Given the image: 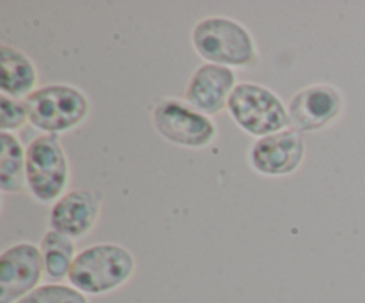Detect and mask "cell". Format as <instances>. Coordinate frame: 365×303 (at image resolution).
Returning a JSON list of instances; mask_svg holds the SVG:
<instances>
[{
	"mask_svg": "<svg viewBox=\"0 0 365 303\" xmlns=\"http://www.w3.org/2000/svg\"><path fill=\"white\" fill-rule=\"evenodd\" d=\"M235 86H237V77L232 68L205 63L189 78L185 100L200 113L214 116L227 109Z\"/></svg>",
	"mask_w": 365,
	"mask_h": 303,
	"instance_id": "cell-10",
	"label": "cell"
},
{
	"mask_svg": "<svg viewBox=\"0 0 365 303\" xmlns=\"http://www.w3.org/2000/svg\"><path fill=\"white\" fill-rule=\"evenodd\" d=\"M152 121L166 141L185 148L210 145L217 132L210 116L177 98L160 100L152 111Z\"/></svg>",
	"mask_w": 365,
	"mask_h": 303,
	"instance_id": "cell-6",
	"label": "cell"
},
{
	"mask_svg": "<svg viewBox=\"0 0 365 303\" xmlns=\"http://www.w3.org/2000/svg\"><path fill=\"white\" fill-rule=\"evenodd\" d=\"M39 250L43 255V267H45V278L52 284H61V280L70 277L71 264L77 257L73 239L50 228L43 235L39 242Z\"/></svg>",
	"mask_w": 365,
	"mask_h": 303,
	"instance_id": "cell-13",
	"label": "cell"
},
{
	"mask_svg": "<svg viewBox=\"0 0 365 303\" xmlns=\"http://www.w3.org/2000/svg\"><path fill=\"white\" fill-rule=\"evenodd\" d=\"M100 217V198L88 189H73L57 200L50 209V228L71 239H78L95 228Z\"/></svg>",
	"mask_w": 365,
	"mask_h": 303,
	"instance_id": "cell-11",
	"label": "cell"
},
{
	"mask_svg": "<svg viewBox=\"0 0 365 303\" xmlns=\"http://www.w3.org/2000/svg\"><path fill=\"white\" fill-rule=\"evenodd\" d=\"M287 111L292 128L298 132L321 130L342 114L344 95L331 84L307 86L294 93Z\"/></svg>",
	"mask_w": 365,
	"mask_h": 303,
	"instance_id": "cell-8",
	"label": "cell"
},
{
	"mask_svg": "<svg viewBox=\"0 0 365 303\" xmlns=\"http://www.w3.org/2000/svg\"><path fill=\"white\" fill-rule=\"evenodd\" d=\"M27 189L38 202L56 203L64 195L70 178V164L59 138L43 134L32 139L25 159Z\"/></svg>",
	"mask_w": 365,
	"mask_h": 303,
	"instance_id": "cell-5",
	"label": "cell"
},
{
	"mask_svg": "<svg viewBox=\"0 0 365 303\" xmlns=\"http://www.w3.org/2000/svg\"><path fill=\"white\" fill-rule=\"evenodd\" d=\"M29 121L45 134H59L78 127L89 114V100L75 86L52 84L25 98Z\"/></svg>",
	"mask_w": 365,
	"mask_h": 303,
	"instance_id": "cell-4",
	"label": "cell"
},
{
	"mask_svg": "<svg viewBox=\"0 0 365 303\" xmlns=\"http://www.w3.org/2000/svg\"><path fill=\"white\" fill-rule=\"evenodd\" d=\"M305 159V141L302 132L285 128L277 134L255 139L250 148V164L266 177H284L298 170Z\"/></svg>",
	"mask_w": 365,
	"mask_h": 303,
	"instance_id": "cell-9",
	"label": "cell"
},
{
	"mask_svg": "<svg viewBox=\"0 0 365 303\" xmlns=\"http://www.w3.org/2000/svg\"><path fill=\"white\" fill-rule=\"evenodd\" d=\"M134 271L135 259L132 252L121 245L102 242L77 253L68 280L82 294L100 296L127 284Z\"/></svg>",
	"mask_w": 365,
	"mask_h": 303,
	"instance_id": "cell-1",
	"label": "cell"
},
{
	"mask_svg": "<svg viewBox=\"0 0 365 303\" xmlns=\"http://www.w3.org/2000/svg\"><path fill=\"white\" fill-rule=\"evenodd\" d=\"M27 120L29 114L25 100H16L2 95V98H0V128H2V132L21 128Z\"/></svg>",
	"mask_w": 365,
	"mask_h": 303,
	"instance_id": "cell-16",
	"label": "cell"
},
{
	"mask_svg": "<svg viewBox=\"0 0 365 303\" xmlns=\"http://www.w3.org/2000/svg\"><path fill=\"white\" fill-rule=\"evenodd\" d=\"M196 53L207 63L227 68L255 66L257 45L252 32L227 16H209L200 20L191 32Z\"/></svg>",
	"mask_w": 365,
	"mask_h": 303,
	"instance_id": "cell-2",
	"label": "cell"
},
{
	"mask_svg": "<svg viewBox=\"0 0 365 303\" xmlns=\"http://www.w3.org/2000/svg\"><path fill=\"white\" fill-rule=\"evenodd\" d=\"M16 303H89L86 294L71 285L45 284L39 285Z\"/></svg>",
	"mask_w": 365,
	"mask_h": 303,
	"instance_id": "cell-15",
	"label": "cell"
},
{
	"mask_svg": "<svg viewBox=\"0 0 365 303\" xmlns=\"http://www.w3.org/2000/svg\"><path fill=\"white\" fill-rule=\"evenodd\" d=\"M227 109L235 123L255 138L277 134L291 125L289 111L280 96L266 86L252 82L235 86Z\"/></svg>",
	"mask_w": 365,
	"mask_h": 303,
	"instance_id": "cell-3",
	"label": "cell"
},
{
	"mask_svg": "<svg viewBox=\"0 0 365 303\" xmlns=\"http://www.w3.org/2000/svg\"><path fill=\"white\" fill-rule=\"evenodd\" d=\"M0 64H2V78L0 89L2 95L16 100H25L36 91L38 71L34 63L21 50L14 46H0Z\"/></svg>",
	"mask_w": 365,
	"mask_h": 303,
	"instance_id": "cell-12",
	"label": "cell"
},
{
	"mask_svg": "<svg viewBox=\"0 0 365 303\" xmlns=\"http://www.w3.org/2000/svg\"><path fill=\"white\" fill-rule=\"evenodd\" d=\"M2 157H0V189L4 192H21L27 188L25 159L27 148L21 146L11 132H0Z\"/></svg>",
	"mask_w": 365,
	"mask_h": 303,
	"instance_id": "cell-14",
	"label": "cell"
},
{
	"mask_svg": "<svg viewBox=\"0 0 365 303\" xmlns=\"http://www.w3.org/2000/svg\"><path fill=\"white\" fill-rule=\"evenodd\" d=\"M45 277L39 246L18 242L9 246L0 257V303H16L39 287Z\"/></svg>",
	"mask_w": 365,
	"mask_h": 303,
	"instance_id": "cell-7",
	"label": "cell"
}]
</instances>
